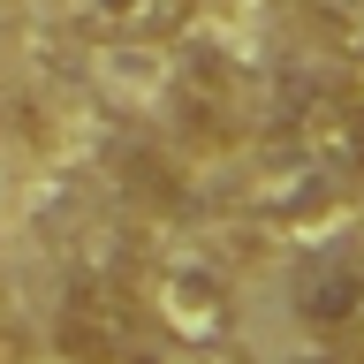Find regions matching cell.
I'll use <instances>...</instances> for the list:
<instances>
[{"mask_svg": "<svg viewBox=\"0 0 364 364\" xmlns=\"http://www.w3.org/2000/svg\"><path fill=\"white\" fill-rule=\"evenodd\" d=\"M136 304H144V318H152L167 341H190V349H213V341H228V326H235L228 281L205 266V258H167V266H152V281L136 289Z\"/></svg>", "mask_w": 364, "mask_h": 364, "instance_id": "obj_1", "label": "cell"}, {"mask_svg": "<svg viewBox=\"0 0 364 364\" xmlns=\"http://www.w3.org/2000/svg\"><path fill=\"white\" fill-rule=\"evenodd\" d=\"M152 318L129 289H68L61 296V349L76 364H144L152 357Z\"/></svg>", "mask_w": 364, "mask_h": 364, "instance_id": "obj_2", "label": "cell"}, {"mask_svg": "<svg viewBox=\"0 0 364 364\" xmlns=\"http://www.w3.org/2000/svg\"><path fill=\"white\" fill-rule=\"evenodd\" d=\"M296 318L311 326V334H341V326H357L364 318V266L349 258H326L296 281Z\"/></svg>", "mask_w": 364, "mask_h": 364, "instance_id": "obj_3", "label": "cell"}, {"mask_svg": "<svg viewBox=\"0 0 364 364\" xmlns=\"http://www.w3.org/2000/svg\"><path fill=\"white\" fill-rule=\"evenodd\" d=\"M311 16L349 61H364V0H311Z\"/></svg>", "mask_w": 364, "mask_h": 364, "instance_id": "obj_4", "label": "cell"}, {"mask_svg": "<svg viewBox=\"0 0 364 364\" xmlns=\"http://www.w3.org/2000/svg\"><path fill=\"white\" fill-rule=\"evenodd\" d=\"M107 23H159L167 16V0H91Z\"/></svg>", "mask_w": 364, "mask_h": 364, "instance_id": "obj_5", "label": "cell"}]
</instances>
